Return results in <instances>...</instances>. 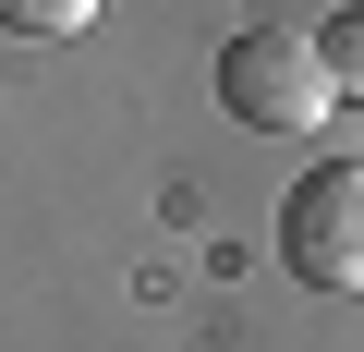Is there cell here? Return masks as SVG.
Returning <instances> with one entry per match:
<instances>
[{
  "instance_id": "obj_1",
  "label": "cell",
  "mask_w": 364,
  "mask_h": 352,
  "mask_svg": "<svg viewBox=\"0 0 364 352\" xmlns=\"http://www.w3.org/2000/svg\"><path fill=\"white\" fill-rule=\"evenodd\" d=\"M219 110L255 122V134H316L340 110V73H328V37L304 25H243L219 49Z\"/></svg>"
},
{
  "instance_id": "obj_2",
  "label": "cell",
  "mask_w": 364,
  "mask_h": 352,
  "mask_svg": "<svg viewBox=\"0 0 364 352\" xmlns=\"http://www.w3.org/2000/svg\"><path fill=\"white\" fill-rule=\"evenodd\" d=\"M279 267L304 292H364V170H304L279 195Z\"/></svg>"
},
{
  "instance_id": "obj_3",
  "label": "cell",
  "mask_w": 364,
  "mask_h": 352,
  "mask_svg": "<svg viewBox=\"0 0 364 352\" xmlns=\"http://www.w3.org/2000/svg\"><path fill=\"white\" fill-rule=\"evenodd\" d=\"M0 25H13V37H85L97 0H0Z\"/></svg>"
},
{
  "instance_id": "obj_4",
  "label": "cell",
  "mask_w": 364,
  "mask_h": 352,
  "mask_svg": "<svg viewBox=\"0 0 364 352\" xmlns=\"http://www.w3.org/2000/svg\"><path fill=\"white\" fill-rule=\"evenodd\" d=\"M328 73H340V97H364V13L328 25Z\"/></svg>"
}]
</instances>
